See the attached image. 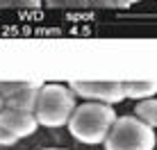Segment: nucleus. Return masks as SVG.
Returning <instances> with one entry per match:
<instances>
[{"label":"nucleus","instance_id":"1","mask_svg":"<svg viewBox=\"0 0 157 150\" xmlns=\"http://www.w3.org/2000/svg\"><path fill=\"white\" fill-rule=\"evenodd\" d=\"M114 121H116V111L112 109V105L86 100L82 105H75L66 127L71 132V137L78 139L80 143L98 146V143L105 141V137L112 130Z\"/></svg>","mask_w":157,"mask_h":150},{"label":"nucleus","instance_id":"2","mask_svg":"<svg viewBox=\"0 0 157 150\" xmlns=\"http://www.w3.org/2000/svg\"><path fill=\"white\" fill-rule=\"evenodd\" d=\"M75 109V93L66 84H41L36 93L34 118L43 127H64Z\"/></svg>","mask_w":157,"mask_h":150},{"label":"nucleus","instance_id":"3","mask_svg":"<svg viewBox=\"0 0 157 150\" xmlns=\"http://www.w3.org/2000/svg\"><path fill=\"white\" fill-rule=\"evenodd\" d=\"M157 143L155 130L137 116H116L102 146L105 150H153Z\"/></svg>","mask_w":157,"mask_h":150},{"label":"nucleus","instance_id":"4","mask_svg":"<svg viewBox=\"0 0 157 150\" xmlns=\"http://www.w3.org/2000/svg\"><path fill=\"white\" fill-rule=\"evenodd\" d=\"M68 89L75 96L91 103H105V105H116L125 100L121 80H71Z\"/></svg>","mask_w":157,"mask_h":150},{"label":"nucleus","instance_id":"5","mask_svg":"<svg viewBox=\"0 0 157 150\" xmlns=\"http://www.w3.org/2000/svg\"><path fill=\"white\" fill-rule=\"evenodd\" d=\"M0 125L7 127V130H12L14 134H18L21 139L34 134V132L39 130V123H36L34 114L9 109V107H2V109H0Z\"/></svg>","mask_w":157,"mask_h":150},{"label":"nucleus","instance_id":"6","mask_svg":"<svg viewBox=\"0 0 157 150\" xmlns=\"http://www.w3.org/2000/svg\"><path fill=\"white\" fill-rule=\"evenodd\" d=\"M39 87H41V82H30L28 87H23L21 91L7 96V98H5V107L34 114V105H36V93H39Z\"/></svg>","mask_w":157,"mask_h":150},{"label":"nucleus","instance_id":"7","mask_svg":"<svg viewBox=\"0 0 157 150\" xmlns=\"http://www.w3.org/2000/svg\"><path fill=\"white\" fill-rule=\"evenodd\" d=\"M125 98L144 100L157 96V80H121Z\"/></svg>","mask_w":157,"mask_h":150},{"label":"nucleus","instance_id":"8","mask_svg":"<svg viewBox=\"0 0 157 150\" xmlns=\"http://www.w3.org/2000/svg\"><path fill=\"white\" fill-rule=\"evenodd\" d=\"M141 123H146L148 127H153L157 130V98H144V100H137V105H134V114Z\"/></svg>","mask_w":157,"mask_h":150},{"label":"nucleus","instance_id":"9","mask_svg":"<svg viewBox=\"0 0 157 150\" xmlns=\"http://www.w3.org/2000/svg\"><path fill=\"white\" fill-rule=\"evenodd\" d=\"M86 7H100V9H125L121 0H86Z\"/></svg>","mask_w":157,"mask_h":150},{"label":"nucleus","instance_id":"10","mask_svg":"<svg viewBox=\"0 0 157 150\" xmlns=\"http://www.w3.org/2000/svg\"><path fill=\"white\" fill-rule=\"evenodd\" d=\"M18 141H21V137H18V134H14L12 130H7V127L0 125V146L9 148V146H14V143H18Z\"/></svg>","mask_w":157,"mask_h":150},{"label":"nucleus","instance_id":"11","mask_svg":"<svg viewBox=\"0 0 157 150\" xmlns=\"http://www.w3.org/2000/svg\"><path fill=\"white\" fill-rule=\"evenodd\" d=\"M48 7H86V0H41Z\"/></svg>","mask_w":157,"mask_h":150},{"label":"nucleus","instance_id":"12","mask_svg":"<svg viewBox=\"0 0 157 150\" xmlns=\"http://www.w3.org/2000/svg\"><path fill=\"white\" fill-rule=\"evenodd\" d=\"M41 0H12V7H23V9H32V7H39Z\"/></svg>","mask_w":157,"mask_h":150},{"label":"nucleus","instance_id":"13","mask_svg":"<svg viewBox=\"0 0 157 150\" xmlns=\"http://www.w3.org/2000/svg\"><path fill=\"white\" fill-rule=\"evenodd\" d=\"M123 5H125V7H130V5H134V2H141V0H121Z\"/></svg>","mask_w":157,"mask_h":150},{"label":"nucleus","instance_id":"14","mask_svg":"<svg viewBox=\"0 0 157 150\" xmlns=\"http://www.w3.org/2000/svg\"><path fill=\"white\" fill-rule=\"evenodd\" d=\"M5 107V98H2V93H0V109Z\"/></svg>","mask_w":157,"mask_h":150},{"label":"nucleus","instance_id":"15","mask_svg":"<svg viewBox=\"0 0 157 150\" xmlns=\"http://www.w3.org/2000/svg\"><path fill=\"white\" fill-rule=\"evenodd\" d=\"M43 150H66V148H43Z\"/></svg>","mask_w":157,"mask_h":150}]
</instances>
